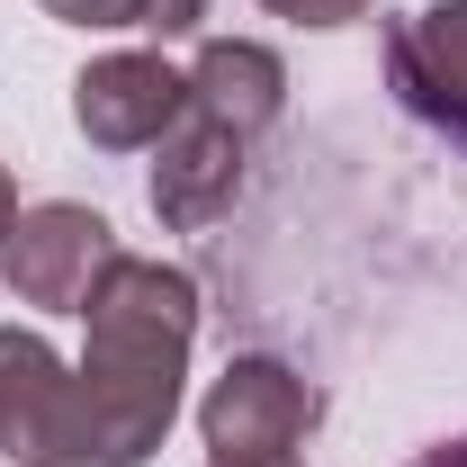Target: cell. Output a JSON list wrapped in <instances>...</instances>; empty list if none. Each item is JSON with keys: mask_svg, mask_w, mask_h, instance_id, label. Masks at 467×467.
<instances>
[{"mask_svg": "<svg viewBox=\"0 0 467 467\" xmlns=\"http://www.w3.org/2000/svg\"><path fill=\"white\" fill-rule=\"evenodd\" d=\"M81 324H90V350L72 368L81 467H144L180 413V378H189V342H198V279L171 261L117 252Z\"/></svg>", "mask_w": 467, "mask_h": 467, "instance_id": "6da1fadb", "label": "cell"}, {"mask_svg": "<svg viewBox=\"0 0 467 467\" xmlns=\"http://www.w3.org/2000/svg\"><path fill=\"white\" fill-rule=\"evenodd\" d=\"M117 234L99 207H72V198H46V207H18V225L0 243V279L18 306H46V315H81L90 288L109 279Z\"/></svg>", "mask_w": 467, "mask_h": 467, "instance_id": "7a4b0ae2", "label": "cell"}, {"mask_svg": "<svg viewBox=\"0 0 467 467\" xmlns=\"http://www.w3.org/2000/svg\"><path fill=\"white\" fill-rule=\"evenodd\" d=\"M315 413H324V396L296 378L288 359L243 350V359H225V378L207 387L198 431H207L216 459H296V441L315 431Z\"/></svg>", "mask_w": 467, "mask_h": 467, "instance_id": "3957f363", "label": "cell"}, {"mask_svg": "<svg viewBox=\"0 0 467 467\" xmlns=\"http://www.w3.org/2000/svg\"><path fill=\"white\" fill-rule=\"evenodd\" d=\"M0 459L18 467H81V413L72 368L46 333L0 324Z\"/></svg>", "mask_w": 467, "mask_h": 467, "instance_id": "277c9868", "label": "cell"}, {"mask_svg": "<svg viewBox=\"0 0 467 467\" xmlns=\"http://www.w3.org/2000/svg\"><path fill=\"white\" fill-rule=\"evenodd\" d=\"M189 117V72H171L162 55H99L72 81V126L99 153H144Z\"/></svg>", "mask_w": 467, "mask_h": 467, "instance_id": "5b68a950", "label": "cell"}, {"mask_svg": "<svg viewBox=\"0 0 467 467\" xmlns=\"http://www.w3.org/2000/svg\"><path fill=\"white\" fill-rule=\"evenodd\" d=\"M387 90L422 126L467 144V0H431L387 27Z\"/></svg>", "mask_w": 467, "mask_h": 467, "instance_id": "8992f818", "label": "cell"}, {"mask_svg": "<svg viewBox=\"0 0 467 467\" xmlns=\"http://www.w3.org/2000/svg\"><path fill=\"white\" fill-rule=\"evenodd\" d=\"M153 153H162V162H153V189H144V198H153V216L171 234H198V225H216L234 207V189H243V135H234V126L189 109Z\"/></svg>", "mask_w": 467, "mask_h": 467, "instance_id": "52a82bcc", "label": "cell"}, {"mask_svg": "<svg viewBox=\"0 0 467 467\" xmlns=\"http://www.w3.org/2000/svg\"><path fill=\"white\" fill-rule=\"evenodd\" d=\"M189 109L234 126L252 144L261 126H279V109H288V63L270 55V46H252V36H216V46H198V63H189Z\"/></svg>", "mask_w": 467, "mask_h": 467, "instance_id": "ba28073f", "label": "cell"}, {"mask_svg": "<svg viewBox=\"0 0 467 467\" xmlns=\"http://www.w3.org/2000/svg\"><path fill=\"white\" fill-rule=\"evenodd\" d=\"M63 27H144V36H189L207 18V0H36Z\"/></svg>", "mask_w": 467, "mask_h": 467, "instance_id": "9c48e42d", "label": "cell"}, {"mask_svg": "<svg viewBox=\"0 0 467 467\" xmlns=\"http://www.w3.org/2000/svg\"><path fill=\"white\" fill-rule=\"evenodd\" d=\"M270 18H288V27H350V18H368V0H261Z\"/></svg>", "mask_w": 467, "mask_h": 467, "instance_id": "30bf717a", "label": "cell"}, {"mask_svg": "<svg viewBox=\"0 0 467 467\" xmlns=\"http://www.w3.org/2000/svg\"><path fill=\"white\" fill-rule=\"evenodd\" d=\"M413 467H467V431H459V441H441V450H422Z\"/></svg>", "mask_w": 467, "mask_h": 467, "instance_id": "8fae6325", "label": "cell"}, {"mask_svg": "<svg viewBox=\"0 0 467 467\" xmlns=\"http://www.w3.org/2000/svg\"><path fill=\"white\" fill-rule=\"evenodd\" d=\"M9 225H18V180H9V162H0V243H9Z\"/></svg>", "mask_w": 467, "mask_h": 467, "instance_id": "7c38bea8", "label": "cell"}, {"mask_svg": "<svg viewBox=\"0 0 467 467\" xmlns=\"http://www.w3.org/2000/svg\"><path fill=\"white\" fill-rule=\"evenodd\" d=\"M207 467H296V459H207Z\"/></svg>", "mask_w": 467, "mask_h": 467, "instance_id": "4fadbf2b", "label": "cell"}]
</instances>
